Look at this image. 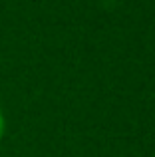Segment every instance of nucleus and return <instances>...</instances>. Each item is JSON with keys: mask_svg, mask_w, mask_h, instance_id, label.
<instances>
[{"mask_svg": "<svg viewBox=\"0 0 155 157\" xmlns=\"http://www.w3.org/2000/svg\"><path fill=\"white\" fill-rule=\"evenodd\" d=\"M4 133H6V117H4V111L0 107V141H2Z\"/></svg>", "mask_w": 155, "mask_h": 157, "instance_id": "obj_1", "label": "nucleus"}]
</instances>
